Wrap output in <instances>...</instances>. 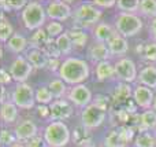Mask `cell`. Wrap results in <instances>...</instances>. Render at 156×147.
Returning a JSON list of instances; mask_svg holds the SVG:
<instances>
[{
  "label": "cell",
  "instance_id": "obj_1",
  "mask_svg": "<svg viewBox=\"0 0 156 147\" xmlns=\"http://www.w3.org/2000/svg\"><path fill=\"white\" fill-rule=\"evenodd\" d=\"M90 65L80 57L65 58L59 69L58 77L62 79L69 87L83 84L90 77Z\"/></svg>",
  "mask_w": 156,
  "mask_h": 147
},
{
  "label": "cell",
  "instance_id": "obj_2",
  "mask_svg": "<svg viewBox=\"0 0 156 147\" xmlns=\"http://www.w3.org/2000/svg\"><path fill=\"white\" fill-rule=\"evenodd\" d=\"M103 10L92 2H82L73 13V29L90 30L93 26L101 22Z\"/></svg>",
  "mask_w": 156,
  "mask_h": 147
},
{
  "label": "cell",
  "instance_id": "obj_3",
  "mask_svg": "<svg viewBox=\"0 0 156 147\" xmlns=\"http://www.w3.org/2000/svg\"><path fill=\"white\" fill-rule=\"evenodd\" d=\"M21 21L25 29L32 33L45 28V25L48 24L45 6H43V3L40 2H27V6L21 13Z\"/></svg>",
  "mask_w": 156,
  "mask_h": 147
},
{
  "label": "cell",
  "instance_id": "obj_4",
  "mask_svg": "<svg viewBox=\"0 0 156 147\" xmlns=\"http://www.w3.org/2000/svg\"><path fill=\"white\" fill-rule=\"evenodd\" d=\"M43 138L49 147H66L71 142V131L63 121H49L43 131Z\"/></svg>",
  "mask_w": 156,
  "mask_h": 147
},
{
  "label": "cell",
  "instance_id": "obj_5",
  "mask_svg": "<svg viewBox=\"0 0 156 147\" xmlns=\"http://www.w3.org/2000/svg\"><path fill=\"white\" fill-rule=\"evenodd\" d=\"M114 26L121 36H123L125 39H130L141 33V30L144 29V21L138 14L119 13L114 21Z\"/></svg>",
  "mask_w": 156,
  "mask_h": 147
},
{
  "label": "cell",
  "instance_id": "obj_6",
  "mask_svg": "<svg viewBox=\"0 0 156 147\" xmlns=\"http://www.w3.org/2000/svg\"><path fill=\"white\" fill-rule=\"evenodd\" d=\"M11 101L18 106L19 110H32L37 106L36 102V88L27 83L15 84L11 91Z\"/></svg>",
  "mask_w": 156,
  "mask_h": 147
},
{
  "label": "cell",
  "instance_id": "obj_7",
  "mask_svg": "<svg viewBox=\"0 0 156 147\" xmlns=\"http://www.w3.org/2000/svg\"><path fill=\"white\" fill-rule=\"evenodd\" d=\"M114 69H115V80L118 83H132L137 81L138 70L136 62L130 57L119 58L114 62Z\"/></svg>",
  "mask_w": 156,
  "mask_h": 147
},
{
  "label": "cell",
  "instance_id": "obj_8",
  "mask_svg": "<svg viewBox=\"0 0 156 147\" xmlns=\"http://www.w3.org/2000/svg\"><path fill=\"white\" fill-rule=\"evenodd\" d=\"M71 2H63V0H51L45 4V11L48 21L66 22L73 18L74 10L71 8Z\"/></svg>",
  "mask_w": 156,
  "mask_h": 147
},
{
  "label": "cell",
  "instance_id": "obj_9",
  "mask_svg": "<svg viewBox=\"0 0 156 147\" xmlns=\"http://www.w3.org/2000/svg\"><path fill=\"white\" fill-rule=\"evenodd\" d=\"M107 114V112H104V110L99 109L97 106H94L93 103H90L85 109L81 110V124L83 127H86L89 131H93V129L99 128L104 124Z\"/></svg>",
  "mask_w": 156,
  "mask_h": 147
},
{
  "label": "cell",
  "instance_id": "obj_10",
  "mask_svg": "<svg viewBox=\"0 0 156 147\" xmlns=\"http://www.w3.org/2000/svg\"><path fill=\"white\" fill-rule=\"evenodd\" d=\"M8 72L11 73L14 79L15 84L19 83H26L29 80V77L32 76V73L34 72V68L30 65V62L26 59L25 55H18V57L14 58L12 63L10 65Z\"/></svg>",
  "mask_w": 156,
  "mask_h": 147
},
{
  "label": "cell",
  "instance_id": "obj_11",
  "mask_svg": "<svg viewBox=\"0 0 156 147\" xmlns=\"http://www.w3.org/2000/svg\"><path fill=\"white\" fill-rule=\"evenodd\" d=\"M93 94H92L90 88L85 84H80V85H74V87L69 88V94H67V99L74 105L78 109H85L86 106L92 103L93 101Z\"/></svg>",
  "mask_w": 156,
  "mask_h": 147
},
{
  "label": "cell",
  "instance_id": "obj_12",
  "mask_svg": "<svg viewBox=\"0 0 156 147\" xmlns=\"http://www.w3.org/2000/svg\"><path fill=\"white\" fill-rule=\"evenodd\" d=\"M49 110H51V121H67L74 114L76 106L69 101L67 98L63 99H55L51 105H49Z\"/></svg>",
  "mask_w": 156,
  "mask_h": 147
},
{
  "label": "cell",
  "instance_id": "obj_13",
  "mask_svg": "<svg viewBox=\"0 0 156 147\" xmlns=\"http://www.w3.org/2000/svg\"><path fill=\"white\" fill-rule=\"evenodd\" d=\"M155 95L156 92L154 90L144 85H136L134 91H133V101L137 105V107L144 112V110H149L154 106V101H155Z\"/></svg>",
  "mask_w": 156,
  "mask_h": 147
},
{
  "label": "cell",
  "instance_id": "obj_14",
  "mask_svg": "<svg viewBox=\"0 0 156 147\" xmlns=\"http://www.w3.org/2000/svg\"><path fill=\"white\" fill-rule=\"evenodd\" d=\"M14 134H15L18 142L26 143L27 140H30L32 138L38 135V127L33 120L25 118V120H21L15 124V127H14Z\"/></svg>",
  "mask_w": 156,
  "mask_h": 147
},
{
  "label": "cell",
  "instance_id": "obj_15",
  "mask_svg": "<svg viewBox=\"0 0 156 147\" xmlns=\"http://www.w3.org/2000/svg\"><path fill=\"white\" fill-rule=\"evenodd\" d=\"M88 59L92 63L97 65L100 62H104V61H110L111 55H110V50H108L107 43H99V41H92L88 46Z\"/></svg>",
  "mask_w": 156,
  "mask_h": 147
},
{
  "label": "cell",
  "instance_id": "obj_16",
  "mask_svg": "<svg viewBox=\"0 0 156 147\" xmlns=\"http://www.w3.org/2000/svg\"><path fill=\"white\" fill-rule=\"evenodd\" d=\"M133 91H134V88L132 87V84L116 83L110 95L111 99H112V105H116L118 107H121L122 105L129 102L130 99H133Z\"/></svg>",
  "mask_w": 156,
  "mask_h": 147
},
{
  "label": "cell",
  "instance_id": "obj_17",
  "mask_svg": "<svg viewBox=\"0 0 156 147\" xmlns=\"http://www.w3.org/2000/svg\"><path fill=\"white\" fill-rule=\"evenodd\" d=\"M108 50H110L111 58H123L126 57V54L129 52V41L127 39H125L123 36H121L118 32L110 39V41L107 43Z\"/></svg>",
  "mask_w": 156,
  "mask_h": 147
},
{
  "label": "cell",
  "instance_id": "obj_18",
  "mask_svg": "<svg viewBox=\"0 0 156 147\" xmlns=\"http://www.w3.org/2000/svg\"><path fill=\"white\" fill-rule=\"evenodd\" d=\"M4 48L8 52L15 54V57L18 55H25V52L29 48V39L25 35H22L21 32H15L14 36L4 44Z\"/></svg>",
  "mask_w": 156,
  "mask_h": 147
},
{
  "label": "cell",
  "instance_id": "obj_19",
  "mask_svg": "<svg viewBox=\"0 0 156 147\" xmlns=\"http://www.w3.org/2000/svg\"><path fill=\"white\" fill-rule=\"evenodd\" d=\"M115 33V26L108 22H100L90 29V36L93 37V41H99V43H108Z\"/></svg>",
  "mask_w": 156,
  "mask_h": 147
},
{
  "label": "cell",
  "instance_id": "obj_20",
  "mask_svg": "<svg viewBox=\"0 0 156 147\" xmlns=\"http://www.w3.org/2000/svg\"><path fill=\"white\" fill-rule=\"evenodd\" d=\"M0 117H2L3 127L16 124L18 123V117H19L18 106H16L11 99H8L7 102L2 103V107H0Z\"/></svg>",
  "mask_w": 156,
  "mask_h": 147
},
{
  "label": "cell",
  "instance_id": "obj_21",
  "mask_svg": "<svg viewBox=\"0 0 156 147\" xmlns=\"http://www.w3.org/2000/svg\"><path fill=\"white\" fill-rule=\"evenodd\" d=\"M137 83L138 85H144L151 90H156V65H145L138 70L137 76Z\"/></svg>",
  "mask_w": 156,
  "mask_h": 147
},
{
  "label": "cell",
  "instance_id": "obj_22",
  "mask_svg": "<svg viewBox=\"0 0 156 147\" xmlns=\"http://www.w3.org/2000/svg\"><path fill=\"white\" fill-rule=\"evenodd\" d=\"M25 57L26 59L30 62V65L34 68V70H41V69H45L48 65V59L45 54L43 52V50L36 48V47H29L27 51L25 52Z\"/></svg>",
  "mask_w": 156,
  "mask_h": 147
},
{
  "label": "cell",
  "instance_id": "obj_23",
  "mask_svg": "<svg viewBox=\"0 0 156 147\" xmlns=\"http://www.w3.org/2000/svg\"><path fill=\"white\" fill-rule=\"evenodd\" d=\"M94 77L99 83H104L107 80H115V69L111 61H104L94 65Z\"/></svg>",
  "mask_w": 156,
  "mask_h": 147
},
{
  "label": "cell",
  "instance_id": "obj_24",
  "mask_svg": "<svg viewBox=\"0 0 156 147\" xmlns=\"http://www.w3.org/2000/svg\"><path fill=\"white\" fill-rule=\"evenodd\" d=\"M92 131H89L86 127H83L82 124L77 125L76 128L71 131V142L74 143L77 147H85L92 145Z\"/></svg>",
  "mask_w": 156,
  "mask_h": 147
},
{
  "label": "cell",
  "instance_id": "obj_25",
  "mask_svg": "<svg viewBox=\"0 0 156 147\" xmlns=\"http://www.w3.org/2000/svg\"><path fill=\"white\" fill-rule=\"evenodd\" d=\"M155 129H156V112L154 109L141 112L137 131L138 132H154Z\"/></svg>",
  "mask_w": 156,
  "mask_h": 147
},
{
  "label": "cell",
  "instance_id": "obj_26",
  "mask_svg": "<svg viewBox=\"0 0 156 147\" xmlns=\"http://www.w3.org/2000/svg\"><path fill=\"white\" fill-rule=\"evenodd\" d=\"M137 54L143 62H147L148 65H155L156 63V43L152 40L143 43L141 47L137 48Z\"/></svg>",
  "mask_w": 156,
  "mask_h": 147
},
{
  "label": "cell",
  "instance_id": "obj_27",
  "mask_svg": "<svg viewBox=\"0 0 156 147\" xmlns=\"http://www.w3.org/2000/svg\"><path fill=\"white\" fill-rule=\"evenodd\" d=\"M69 35L71 37L74 48L77 50H83L89 43V39H90V33L88 30H82V29H69L67 30Z\"/></svg>",
  "mask_w": 156,
  "mask_h": 147
},
{
  "label": "cell",
  "instance_id": "obj_28",
  "mask_svg": "<svg viewBox=\"0 0 156 147\" xmlns=\"http://www.w3.org/2000/svg\"><path fill=\"white\" fill-rule=\"evenodd\" d=\"M48 88L51 90V92H52V95H54L55 99H63V98H67L69 88L70 87H69L62 79H59V77L56 76V77L49 80Z\"/></svg>",
  "mask_w": 156,
  "mask_h": 147
},
{
  "label": "cell",
  "instance_id": "obj_29",
  "mask_svg": "<svg viewBox=\"0 0 156 147\" xmlns=\"http://www.w3.org/2000/svg\"><path fill=\"white\" fill-rule=\"evenodd\" d=\"M127 146L129 145L121 136L118 128H111L105 134L104 140H103V147H127Z\"/></svg>",
  "mask_w": 156,
  "mask_h": 147
},
{
  "label": "cell",
  "instance_id": "obj_30",
  "mask_svg": "<svg viewBox=\"0 0 156 147\" xmlns=\"http://www.w3.org/2000/svg\"><path fill=\"white\" fill-rule=\"evenodd\" d=\"M55 41H56V46H58V48H59L62 58L71 57V52H73V50H74V46H73V41H71V37H70L67 30H66L63 35H60L58 39H55Z\"/></svg>",
  "mask_w": 156,
  "mask_h": 147
},
{
  "label": "cell",
  "instance_id": "obj_31",
  "mask_svg": "<svg viewBox=\"0 0 156 147\" xmlns=\"http://www.w3.org/2000/svg\"><path fill=\"white\" fill-rule=\"evenodd\" d=\"M14 33H15V30H14L12 24L5 17V14L2 13V15H0V41H2L3 46L12 37Z\"/></svg>",
  "mask_w": 156,
  "mask_h": 147
},
{
  "label": "cell",
  "instance_id": "obj_32",
  "mask_svg": "<svg viewBox=\"0 0 156 147\" xmlns=\"http://www.w3.org/2000/svg\"><path fill=\"white\" fill-rule=\"evenodd\" d=\"M133 147H156V135L154 132H138Z\"/></svg>",
  "mask_w": 156,
  "mask_h": 147
},
{
  "label": "cell",
  "instance_id": "obj_33",
  "mask_svg": "<svg viewBox=\"0 0 156 147\" xmlns=\"http://www.w3.org/2000/svg\"><path fill=\"white\" fill-rule=\"evenodd\" d=\"M55 101L54 95H52L51 90L48 88V85H38L36 88V102L37 105H49Z\"/></svg>",
  "mask_w": 156,
  "mask_h": 147
},
{
  "label": "cell",
  "instance_id": "obj_34",
  "mask_svg": "<svg viewBox=\"0 0 156 147\" xmlns=\"http://www.w3.org/2000/svg\"><path fill=\"white\" fill-rule=\"evenodd\" d=\"M49 36L47 33V30L44 29H38L36 32L32 33V36L29 37V47H36V48H43L44 46L47 44V41L49 40Z\"/></svg>",
  "mask_w": 156,
  "mask_h": 147
},
{
  "label": "cell",
  "instance_id": "obj_35",
  "mask_svg": "<svg viewBox=\"0 0 156 147\" xmlns=\"http://www.w3.org/2000/svg\"><path fill=\"white\" fill-rule=\"evenodd\" d=\"M141 0H116V8L119 13L138 14Z\"/></svg>",
  "mask_w": 156,
  "mask_h": 147
},
{
  "label": "cell",
  "instance_id": "obj_36",
  "mask_svg": "<svg viewBox=\"0 0 156 147\" xmlns=\"http://www.w3.org/2000/svg\"><path fill=\"white\" fill-rule=\"evenodd\" d=\"M138 15L144 18H155L156 17V0H141Z\"/></svg>",
  "mask_w": 156,
  "mask_h": 147
},
{
  "label": "cell",
  "instance_id": "obj_37",
  "mask_svg": "<svg viewBox=\"0 0 156 147\" xmlns=\"http://www.w3.org/2000/svg\"><path fill=\"white\" fill-rule=\"evenodd\" d=\"M92 103H93L94 106H97L99 109L110 113L111 112V106H112V99H111L110 95H105V94H97V95L93 98Z\"/></svg>",
  "mask_w": 156,
  "mask_h": 147
},
{
  "label": "cell",
  "instance_id": "obj_38",
  "mask_svg": "<svg viewBox=\"0 0 156 147\" xmlns=\"http://www.w3.org/2000/svg\"><path fill=\"white\" fill-rule=\"evenodd\" d=\"M44 29L47 30V33H48L49 37L54 39V40L55 39H58L60 35H63V33L66 32L62 22H56V21H48V24L45 25Z\"/></svg>",
  "mask_w": 156,
  "mask_h": 147
},
{
  "label": "cell",
  "instance_id": "obj_39",
  "mask_svg": "<svg viewBox=\"0 0 156 147\" xmlns=\"http://www.w3.org/2000/svg\"><path fill=\"white\" fill-rule=\"evenodd\" d=\"M0 140H2L3 147H10L15 142H18L15 134H14V129L8 128V127H3L2 128V138H0Z\"/></svg>",
  "mask_w": 156,
  "mask_h": 147
},
{
  "label": "cell",
  "instance_id": "obj_40",
  "mask_svg": "<svg viewBox=\"0 0 156 147\" xmlns=\"http://www.w3.org/2000/svg\"><path fill=\"white\" fill-rule=\"evenodd\" d=\"M41 50H43V52L49 59H51V58H62L59 48H58V46H56V41H55L54 39H49V40L47 41V44Z\"/></svg>",
  "mask_w": 156,
  "mask_h": 147
},
{
  "label": "cell",
  "instance_id": "obj_41",
  "mask_svg": "<svg viewBox=\"0 0 156 147\" xmlns=\"http://www.w3.org/2000/svg\"><path fill=\"white\" fill-rule=\"evenodd\" d=\"M25 145H26V147H49L48 143L45 142V139L43 138V135H37V136L32 138Z\"/></svg>",
  "mask_w": 156,
  "mask_h": 147
},
{
  "label": "cell",
  "instance_id": "obj_42",
  "mask_svg": "<svg viewBox=\"0 0 156 147\" xmlns=\"http://www.w3.org/2000/svg\"><path fill=\"white\" fill-rule=\"evenodd\" d=\"M62 62L63 61H60V58H51V59H48V65H47L45 70H48L49 73H59V69L60 66H62Z\"/></svg>",
  "mask_w": 156,
  "mask_h": 147
},
{
  "label": "cell",
  "instance_id": "obj_43",
  "mask_svg": "<svg viewBox=\"0 0 156 147\" xmlns=\"http://www.w3.org/2000/svg\"><path fill=\"white\" fill-rule=\"evenodd\" d=\"M34 109H36V112H37V116L40 118L51 121V110H49V106H47V105H37Z\"/></svg>",
  "mask_w": 156,
  "mask_h": 147
},
{
  "label": "cell",
  "instance_id": "obj_44",
  "mask_svg": "<svg viewBox=\"0 0 156 147\" xmlns=\"http://www.w3.org/2000/svg\"><path fill=\"white\" fill-rule=\"evenodd\" d=\"M0 83H2V85H4V87H8V85H11L14 83L12 76H11V73L5 68L0 69Z\"/></svg>",
  "mask_w": 156,
  "mask_h": 147
},
{
  "label": "cell",
  "instance_id": "obj_45",
  "mask_svg": "<svg viewBox=\"0 0 156 147\" xmlns=\"http://www.w3.org/2000/svg\"><path fill=\"white\" fill-rule=\"evenodd\" d=\"M93 3L96 7H99L100 10L103 8H114L116 7V0H93Z\"/></svg>",
  "mask_w": 156,
  "mask_h": 147
},
{
  "label": "cell",
  "instance_id": "obj_46",
  "mask_svg": "<svg viewBox=\"0 0 156 147\" xmlns=\"http://www.w3.org/2000/svg\"><path fill=\"white\" fill-rule=\"evenodd\" d=\"M8 3H10L12 11H21V13L27 6V2H25V0H8Z\"/></svg>",
  "mask_w": 156,
  "mask_h": 147
},
{
  "label": "cell",
  "instance_id": "obj_47",
  "mask_svg": "<svg viewBox=\"0 0 156 147\" xmlns=\"http://www.w3.org/2000/svg\"><path fill=\"white\" fill-rule=\"evenodd\" d=\"M148 32H149V40H152L156 43V17L152 19H149Z\"/></svg>",
  "mask_w": 156,
  "mask_h": 147
},
{
  "label": "cell",
  "instance_id": "obj_48",
  "mask_svg": "<svg viewBox=\"0 0 156 147\" xmlns=\"http://www.w3.org/2000/svg\"><path fill=\"white\" fill-rule=\"evenodd\" d=\"M0 10H2V13H4V14L12 11V8H11L8 0H2V2H0Z\"/></svg>",
  "mask_w": 156,
  "mask_h": 147
},
{
  "label": "cell",
  "instance_id": "obj_49",
  "mask_svg": "<svg viewBox=\"0 0 156 147\" xmlns=\"http://www.w3.org/2000/svg\"><path fill=\"white\" fill-rule=\"evenodd\" d=\"M10 147H26V145H25V143H22V142H15L14 145H11Z\"/></svg>",
  "mask_w": 156,
  "mask_h": 147
},
{
  "label": "cell",
  "instance_id": "obj_50",
  "mask_svg": "<svg viewBox=\"0 0 156 147\" xmlns=\"http://www.w3.org/2000/svg\"><path fill=\"white\" fill-rule=\"evenodd\" d=\"M152 109L156 112V95H155V101H154V106H152Z\"/></svg>",
  "mask_w": 156,
  "mask_h": 147
},
{
  "label": "cell",
  "instance_id": "obj_51",
  "mask_svg": "<svg viewBox=\"0 0 156 147\" xmlns=\"http://www.w3.org/2000/svg\"><path fill=\"white\" fill-rule=\"evenodd\" d=\"M85 147H99L97 145H94V143H92V145H89V146H85Z\"/></svg>",
  "mask_w": 156,
  "mask_h": 147
},
{
  "label": "cell",
  "instance_id": "obj_52",
  "mask_svg": "<svg viewBox=\"0 0 156 147\" xmlns=\"http://www.w3.org/2000/svg\"><path fill=\"white\" fill-rule=\"evenodd\" d=\"M154 134H155V135H156V129H155V131H154Z\"/></svg>",
  "mask_w": 156,
  "mask_h": 147
}]
</instances>
